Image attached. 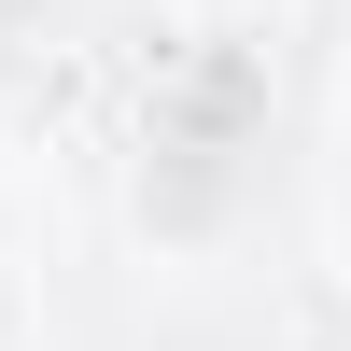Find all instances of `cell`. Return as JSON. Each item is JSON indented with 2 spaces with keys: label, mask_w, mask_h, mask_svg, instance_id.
<instances>
[{
  "label": "cell",
  "mask_w": 351,
  "mask_h": 351,
  "mask_svg": "<svg viewBox=\"0 0 351 351\" xmlns=\"http://www.w3.org/2000/svg\"><path fill=\"white\" fill-rule=\"evenodd\" d=\"M281 351H351V337H337V324H295V337H281Z\"/></svg>",
  "instance_id": "obj_2"
},
{
  "label": "cell",
  "mask_w": 351,
  "mask_h": 351,
  "mask_svg": "<svg viewBox=\"0 0 351 351\" xmlns=\"http://www.w3.org/2000/svg\"><path fill=\"white\" fill-rule=\"evenodd\" d=\"M169 28H281V0H155Z\"/></svg>",
  "instance_id": "obj_1"
}]
</instances>
